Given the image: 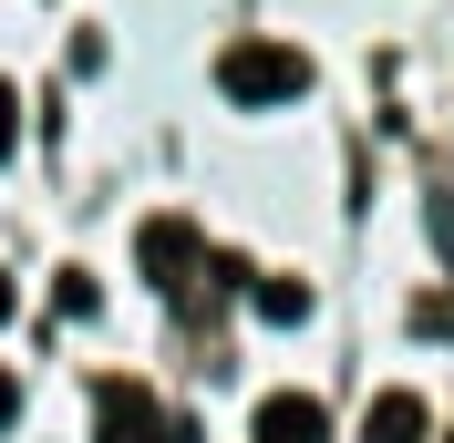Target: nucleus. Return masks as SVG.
<instances>
[{"label":"nucleus","instance_id":"2","mask_svg":"<svg viewBox=\"0 0 454 443\" xmlns=\"http://www.w3.org/2000/svg\"><path fill=\"white\" fill-rule=\"evenodd\" d=\"M93 413H104V443H197V423H186V413H155L145 382H104Z\"/></svg>","mask_w":454,"mask_h":443},{"label":"nucleus","instance_id":"7","mask_svg":"<svg viewBox=\"0 0 454 443\" xmlns=\"http://www.w3.org/2000/svg\"><path fill=\"white\" fill-rule=\"evenodd\" d=\"M413 330H424V340H454V289H424V299H413Z\"/></svg>","mask_w":454,"mask_h":443},{"label":"nucleus","instance_id":"4","mask_svg":"<svg viewBox=\"0 0 454 443\" xmlns=\"http://www.w3.org/2000/svg\"><path fill=\"white\" fill-rule=\"evenodd\" d=\"M258 443H331V413H320L310 392H269L258 402Z\"/></svg>","mask_w":454,"mask_h":443},{"label":"nucleus","instance_id":"5","mask_svg":"<svg viewBox=\"0 0 454 443\" xmlns=\"http://www.w3.org/2000/svg\"><path fill=\"white\" fill-rule=\"evenodd\" d=\"M362 443H434V413H424V392H382L362 423Z\"/></svg>","mask_w":454,"mask_h":443},{"label":"nucleus","instance_id":"1","mask_svg":"<svg viewBox=\"0 0 454 443\" xmlns=\"http://www.w3.org/2000/svg\"><path fill=\"white\" fill-rule=\"evenodd\" d=\"M217 93L227 104H300L310 93V52H289V42H227L217 52Z\"/></svg>","mask_w":454,"mask_h":443},{"label":"nucleus","instance_id":"11","mask_svg":"<svg viewBox=\"0 0 454 443\" xmlns=\"http://www.w3.org/2000/svg\"><path fill=\"white\" fill-rule=\"evenodd\" d=\"M11 402H21V392H11V371H0V423H11Z\"/></svg>","mask_w":454,"mask_h":443},{"label":"nucleus","instance_id":"8","mask_svg":"<svg viewBox=\"0 0 454 443\" xmlns=\"http://www.w3.org/2000/svg\"><path fill=\"white\" fill-rule=\"evenodd\" d=\"M11 144H21V93L0 83V166H11Z\"/></svg>","mask_w":454,"mask_h":443},{"label":"nucleus","instance_id":"10","mask_svg":"<svg viewBox=\"0 0 454 443\" xmlns=\"http://www.w3.org/2000/svg\"><path fill=\"white\" fill-rule=\"evenodd\" d=\"M11 309H21V289H11V268H0V330H11Z\"/></svg>","mask_w":454,"mask_h":443},{"label":"nucleus","instance_id":"3","mask_svg":"<svg viewBox=\"0 0 454 443\" xmlns=\"http://www.w3.org/2000/svg\"><path fill=\"white\" fill-rule=\"evenodd\" d=\"M135 258H145V278H155V299H197V227L186 217H145Z\"/></svg>","mask_w":454,"mask_h":443},{"label":"nucleus","instance_id":"9","mask_svg":"<svg viewBox=\"0 0 454 443\" xmlns=\"http://www.w3.org/2000/svg\"><path fill=\"white\" fill-rule=\"evenodd\" d=\"M434 248L454 258V196H434Z\"/></svg>","mask_w":454,"mask_h":443},{"label":"nucleus","instance_id":"6","mask_svg":"<svg viewBox=\"0 0 454 443\" xmlns=\"http://www.w3.org/2000/svg\"><path fill=\"white\" fill-rule=\"evenodd\" d=\"M248 299H258L269 330H300V320H310V278H248Z\"/></svg>","mask_w":454,"mask_h":443}]
</instances>
